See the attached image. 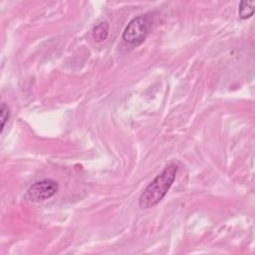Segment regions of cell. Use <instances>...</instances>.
Listing matches in <instances>:
<instances>
[{"instance_id":"6da1fadb","label":"cell","mask_w":255,"mask_h":255,"mask_svg":"<svg viewBox=\"0 0 255 255\" xmlns=\"http://www.w3.org/2000/svg\"><path fill=\"white\" fill-rule=\"evenodd\" d=\"M178 170L175 162H169L142 190L138 198L141 209H149L157 205L173 184Z\"/></svg>"},{"instance_id":"7a4b0ae2","label":"cell","mask_w":255,"mask_h":255,"mask_svg":"<svg viewBox=\"0 0 255 255\" xmlns=\"http://www.w3.org/2000/svg\"><path fill=\"white\" fill-rule=\"evenodd\" d=\"M152 26L150 15H138L132 18L123 32V40L130 45H140L148 35Z\"/></svg>"},{"instance_id":"3957f363","label":"cell","mask_w":255,"mask_h":255,"mask_svg":"<svg viewBox=\"0 0 255 255\" xmlns=\"http://www.w3.org/2000/svg\"><path fill=\"white\" fill-rule=\"evenodd\" d=\"M59 190V184L53 179H43L32 184L26 191L25 197L34 203L46 201Z\"/></svg>"},{"instance_id":"277c9868","label":"cell","mask_w":255,"mask_h":255,"mask_svg":"<svg viewBox=\"0 0 255 255\" xmlns=\"http://www.w3.org/2000/svg\"><path fill=\"white\" fill-rule=\"evenodd\" d=\"M109 32H110V26L108 22L101 21L93 27L91 34L94 41H96L97 43H101L107 40V38L109 37Z\"/></svg>"},{"instance_id":"5b68a950","label":"cell","mask_w":255,"mask_h":255,"mask_svg":"<svg viewBox=\"0 0 255 255\" xmlns=\"http://www.w3.org/2000/svg\"><path fill=\"white\" fill-rule=\"evenodd\" d=\"M255 11V2L254 1H241L239 3L238 14L239 17L243 20L250 18Z\"/></svg>"},{"instance_id":"8992f818","label":"cell","mask_w":255,"mask_h":255,"mask_svg":"<svg viewBox=\"0 0 255 255\" xmlns=\"http://www.w3.org/2000/svg\"><path fill=\"white\" fill-rule=\"evenodd\" d=\"M9 117H10V110L8 108V106L5 104V103H2L1 104V108H0V121H1V128H0V131L2 132L4 128H5V125L7 123V121L9 120Z\"/></svg>"}]
</instances>
